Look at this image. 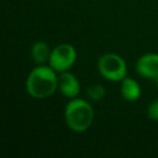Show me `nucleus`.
Instances as JSON below:
<instances>
[{"label": "nucleus", "mask_w": 158, "mask_h": 158, "mask_svg": "<svg viewBox=\"0 0 158 158\" xmlns=\"http://www.w3.org/2000/svg\"><path fill=\"white\" fill-rule=\"evenodd\" d=\"M52 67L39 66L31 70L26 81V90L35 99H46L57 89V77Z\"/></svg>", "instance_id": "f257e3e1"}, {"label": "nucleus", "mask_w": 158, "mask_h": 158, "mask_svg": "<svg viewBox=\"0 0 158 158\" xmlns=\"http://www.w3.org/2000/svg\"><path fill=\"white\" fill-rule=\"evenodd\" d=\"M93 117V108L84 100L74 99L66 105L65 120L73 131L82 132L87 130L92 123Z\"/></svg>", "instance_id": "f03ea898"}, {"label": "nucleus", "mask_w": 158, "mask_h": 158, "mask_svg": "<svg viewBox=\"0 0 158 158\" xmlns=\"http://www.w3.org/2000/svg\"><path fill=\"white\" fill-rule=\"evenodd\" d=\"M100 74L107 80L119 81L126 78L127 65L123 59L114 53H106L99 60Z\"/></svg>", "instance_id": "7ed1b4c3"}, {"label": "nucleus", "mask_w": 158, "mask_h": 158, "mask_svg": "<svg viewBox=\"0 0 158 158\" xmlns=\"http://www.w3.org/2000/svg\"><path fill=\"white\" fill-rule=\"evenodd\" d=\"M76 56V50L73 46L67 44H60L51 52L49 64L56 72H66L74 65Z\"/></svg>", "instance_id": "20e7f679"}, {"label": "nucleus", "mask_w": 158, "mask_h": 158, "mask_svg": "<svg viewBox=\"0 0 158 158\" xmlns=\"http://www.w3.org/2000/svg\"><path fill=\"white\" fill-rule=\"evenodd\" d=\"M136 72L145 78H157L158 77V54L148 53L139 59L136 62Z\"/></svg>", "instance_id": "39448f33"}, {"label": "nucleus", "mask_w": 158, "mask_h": 158, "mask_svg": "<svg viewBox=\"0 0 158 158\" xmlns=\"http://www.w3.org/2000/svg\"><path fill=\"white\" fill-rule=\"evenodd\" d=\"M79 82L73 74L62 72L57 77V89L67 98H75L79 93Z\"/></svg>", "instance_id": "423d86ee"}, {"label": "nucleus", "mask_w": 158, "mask_h": 158, "mask_svg": "<svg viewBox=\"0 0 158 158\" xmlns=\"http://www.w3.org/2000/svg\"><path fill=\"white\" fill-rule=\"evenodd\" d=\"M121 94H123V97L127 101H136L141 95L140 86L132 78L123 79V82H121Z\"/></svg>", "instance_id": "0eeeda50"}, {"label": "nucleus", "mask_w": 158, "mask_h": 158, "mask_svg": "<svg viewBox=\"0 0 158 158\" xmlns=\"http://www.w3.org/2000/svg\"><path fill=\"white\" fill-rule=\"evenodd\" d=\"M50 49L46 42H36L31 48V57L38 64H42L50 59Z\"/></svg>", "instance_id": "6e6552de"}, {"label": "nucleus", "mask_w": 158, "mask_h": 158, "mask_svg": "<svg viewBox=\"0 0 158 158\" xmlns=\"http://www.w3.org/2000/svg\"><path fill=\"white\" fill-rule=\"evenodd\" d=\"M87 94L93 101H100L105 95V89L101 85H92L87 89Z\"/></svg>", "instance_id": "1a4fd4ad"}, {"label": "nucleus", "mask_w": 158, "mask_h": 158, "mask_svg": "<svg viewBox=\"0 0 158 158\" xmlns=\"http://www.w3.org/2000/svg\"><path fill=\"white\" fill-rule=\"evenodd\" d=\"M147 114H148V117L151 119L158 120V100H155V101H153L149 104Z\"/></svg>", "instance_id": "9d476101"}, {"label": "nucleus", "mask_w": 158, "mask_h": 158, "mask_svg": "<svg viewBox=\"0 0 158 158\" xmlns=\"http://www.w3.org/2000/svg\"><path fill=\"white\" fill-rule=\"evenodd\" d=\"M156 79H157V86H158V77H157V78H156Z\"/></svg>", "instance_id": "9b49d317"}]
</instances>
